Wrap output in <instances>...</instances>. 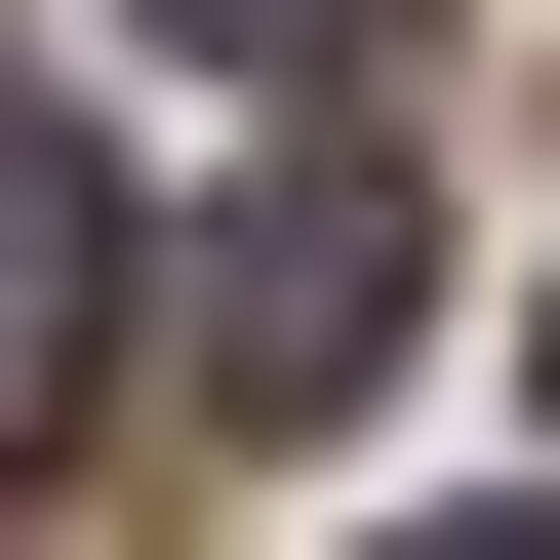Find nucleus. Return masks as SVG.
I'll use <instances>...</instances> for the list:
<instances>
[{
	"instance_id": "f03ea898",
	"label": "nucleus",
	"mask_w": 560,
	"mask_h": 560,
	"mask_svg": "<svg viewBox=\"0 0 560 560\" xmlns=\"http://www.w3.org/2000/svg\"><path fill=\"white\" fill-rule=\"evenodd\" d=\"M81 320H120V241H81V120L0 81V441H40V400H81Z\"/></svg>"
},
{
	"instance_id": "20e7f679",
	"label": "nucleus",
	"mask_w": 560,
	"mask_h": 560,
	"mask_svg": "<svg viewBox=\"0 0 560 560\" xmlns=\"http://www.w3.org/2000/svg\"><path fill=\"white\" fill-rule=\"evenodd\" d=\"M400 560H560V480H521V521H400Z\"/></svg>"
},
{
	"instance_id": "7ed1b4c3",
	"label": "nucleus",
	"mask_w": 560,
	"mask_h": 560,
	"mask_svg": "<svg viewBox=\"0 0 560 560\" xmlns=\"http://www.w3.org/2000/svg\"><path fill=\"white\" fill-rule=\"evenodd\" d=\"M161 40H200V81H280V120H361V40H400V0H161Z\"/></svg>"
},
{
	"instance_id": "f257e3e1",
	"label": "nucleus",
	"mask_w": 560,
	"mask_h": 560,
	"mask_svg": "<svg viewBox=\"0 0 560 560\" xmlns=\"http://www.w3.org/2000/svg\"><path fill=\"white\" fill-rule=\"evenodd\" d=\"M161 361L241 400V441H320V400L400 361V161H361V120H280V161L200 200V280H161Z\"/></svg>"
}]
</instances>
